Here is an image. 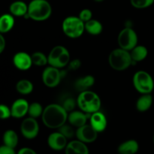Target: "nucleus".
<instances>
[{
    "label": "nucleus",
    "mask_w": 154,
    "mask_h": 154,
    "mask_svg": "<svg viewBox=\"0 0 154 154\" xmlns=\"http://www.w3.org/2000/svg\"><path fill=\"white\" fill-rule=\"evenodd\" d=\"M13 63L15 67L21 71L29 69L33 65L32 57L26 52H17L13 57Z\"/></svg>",
    "instance_id": "13"
},
{
    "label": "nucleus",
    "mask_w": 154,
    "mask_h": 154,
    "mask_svg": "<svg viewBox=\"0 0 154 154\" xmlns=\"http://www.w3.org/2000/svg\"><path fill=\"white\" fill-rule=\"evenodd\" d=\"M153 96L150 93L142 94L138 99L136 102V109L140 112H145L151 108L153 105Z\"/></svg>",
    "instance_id": "21"
},
{
    "label": "nucleus",
    "mask_w": 154,
    "mask_h": 154,
    "mask_svg": "<svg viewBox=\"0 0 154 154\" xmlns=\"http://www.w3.org/2000/svg\"><path fill=\"white\" fill-rule=\"evenodd\" d=\"M29 104L26 99H18L13 102L11 107V117L14 118H22L28 114Z\"/></svg>",
    "instance_id": "14"
},
{
    "label": "nucleus",
    "mask_w": 154,
    "mask_h": 154,
    "mask_svg": "<svg viewBox=\"0 0 154 154\" xmlns=\"http://www.w3.org/2000/svg\"><path fill=\"white\" fill-rule=\"evenodd\" d=\"M52 14V7L48 0H32L28 5L26 17L35 21L48 20Z\"/></svg>",
    "instance_id": "3"
},
{
    "label": "nucleus",
    "mask_w": 154,
    "mask_h": 154,
    "mask_svg": "<svg viewBox=\"0 0 154 154\" xmlns=\"http://www.w3.org/2000/svg\"><path fill=\"white\" fill-rule=\"evenodd\" d=\"M138 35L131 27H125L120 32L117 37V43L120 48L126 51H132L138 45Z\"/></svg>",
    "instance_id": "8"
},
{
    "label": "nucleus",
    "mask_w": 154,
    "mask_h": 154,
    "mask_svg": "<svg viewBox=\"0 0 154 154\" xmlns=\"http://www.w3.org/2000/svg\"><path fill=\"white\" fill-rule=\"evenodd\" d=\"M33 65L36 66H45L48 64V57L44 53L37 52L33 53L31 55Z\"/></svg>",
    "instance_id": "27"
},
{
    "label": "nucleus",
    "mask_w": 154,
    "mask_h": 154,
    "mask_svg": "<svg viewBox=\"0 0 154 154\" xmlns=\"http://www.w3.org/2000/svg\"><path fill=\"white\" fill-rule=\"evenodd\" d=\"M17 154H37V153L33 149L29 147H23Z\"/></svg>",
    "instance_id": "36"
},
{
    "label": "nucleus",
    "mask_w": 154,
    "mask_h": 154,
    "mask_svg": "<svg viewBox=\"0 0 154 154\" xmlns=\"http://www.w3.org/2000/svg\"><path fill=\"white\" fill-rule=\"evenodd\" d=\"M11 117V110L5 105H0V117L2 120H6Z\"/></svg>",
    "instance_id": "33"
},
{
    "label": "nucleus",
    "mask_w": 154,
    "mask_h": 154,
    "mask_svg": "<svg viewBox=\"0 0 154 154\" xmlns=\"http://www.w3.org/2000/svg\"><path fill=\"white\" fill-rule=\"evenodd\" d=\"M76 105H78V103H77V101H75V99H72V98H66L62 105L69 113L71 111H74Z\"/></svg>",
    "instance_id": "31"
},
{
    "label": "nucleus",
    "mask_w": 154,
    "mask_h": 154,
    "mask_svg": "<svg viewBox=\"0 0 154 154\" xmlns=\"http://www.w3.org/2000/svg\"><path fill=\"white\" fill-rule=\"evenodd\" d=\"M34 89L32 83L26 79H22L16 84V90L22 95H28L32 92Z\"/></svg>",
    "instance_id": "26"
},
{
    "label": "nucleus",
    "mask_w": 154,
    "mask_h": 154,
    "mask_svg": "<svg viewBox=\"0 0 154 154\" xmlns=\"http://www.w3.org/2000/svg\"><path fill=\"white\" fill-rule=\"evenodd\" d=\"M0 154H16V153H15L14 148L8 147V146L3 144L0 147Z\"/></svg>",
    "instance_id": "35"
},
{
    "label": "nucleus",
    "mask_w": 154,
    "mask_h": 154,
    "mask_svg": "<svg viewBox=\"0 0 154 154\" xmlns=\"http://www.w3.org/2000/svg\"><path fill=\"white\" fill-rule=\"evenodd\" d=\"M95 84V78L93 75H85L84 77L78 78L75 83V88L77 91L84 92L90 90Z\"/></svg>",
    "instance_id": "18"
},
{
    "label": "nucleus",
    "mask_w": 154,
    "mask_h": 154,
    "mask_svg": "<svg viewBox=\"0 0 154 154\" xmlns=\"http://www.w3.org/2000/svg\"><path fill=\"white\" fill-rule=\"evenodd\" d=\"M67 140L68 138L58 131V132H53L48 136V144L52 150L59 151L66 149L68 144Z\"/></svg>",
    "instance_id": "12"
},
{
    "label": "nucleus",
    "mask_w": 154,
    "mask_h": 154,
    "mask_svg": "<svg viewBox=\"0 0 154 154\" xmlns=\"http://www.w3.org/2000/svg\"><path fill=\"white\" fill-rule=\"evenodd\" d=\"M18 141H19V138H18V135L15 131L12 130V129H8L5 132L4 135H3L4 145L15 148L17 145Z\"/></svg>",
    "instance_id": "25"
},
{
    "label": "nucleus",
    "mask_w": 154,
    "mask_h": 154,
    "mask_svg": "<svg viewBox=\"0 0 154 154\" xmlns=\"http://www.w3.org/2000/svg\"><path fill=\"white\" fill-rule=\"evenodd\" d=\"M130 54L132 63H139L147 58V55H148V50L144 45H138L132 51H130Z\"/></svg>",
    "instance_id": "22"
},
{
    "label": "nucleus",
    "mask_w": 154,
    "mask_h": 154,
    "mask_svg": "<svg viewBox=\"0 0 154 154\" xmlns=\"http://www.w3.org/2000/svg\"><path fill=\"white\" fill-rule=\"evenodd\" d=\"M95 2H102L105 1V0H94Z\"/></svg>",
    "instance_id": "38"
},
{
    "label": "nucleus",
    "mask_w": 154,
    "mask_h": 154,
    "mask_svg": "<svg viewBox=\"0 0 154 154\" xmlns=\"http://www.w3.org/2000/svg\"><path fill=\"white\" fill-rule=\"evenodd\" d=\"M45 108L43 106L38 102H32L29 105V107L28 114L29 117H33V118H38V117L42 116L43 111Z\"/></svg>",
    "instance_id": "28"
},
{
    "label": "nucleus",
    "mask_w": 154,
    "mask_h": 154,
    "mask_svg": "<svg viewBox=\"0 0 154 154\" xmlns=\"http://www.w3.org/2000/svg\"><path fill=\"white\" fill-rule=\"evenodd\" d=\"M69 112L62 105L50 104L44 109L42 118L44 125L50 129H57L66 123Z\"/></svg>",
    "instance_id": "1"
},
{
    "label": "nucleus",
    "mask_w": 154,
    "mask_h": 154,
    "mask_svg": "<svg viewBox=\"0 0 154 154\" xmlns=\"http://www.w3.org/2000/svg\"><path fill=\"white\" fill-rule=\"evenodd\" d=\"M20 132L26 139H34L39 132V125L35 118L29 117L24 119L20 125Z\"/></svg>",
    "instance_id": "9"
},
{
    "label": "nucleus",
    "mask_w": 154,
    "mask_h": 154,
    "mask_svg": "<svg viewBox=\"0 0 154 154\" xmlns=\"http://www.w3.org/2000/svg\"><path fill=\"white\" fill-rule=\"evenodd\" d=\"M78 17L85 23L86 22L93 19V13H92V11L89 8L83 9L79 13Z\"/></svg>",
    "instance_id": "32"
},
{
    "label": "nucleus",
    "mask_w": 154,
    "mask_h": 154,
    "mask_svg": "<svg viewBox=\"0 0 154 154\" xmlns=\"http://www.w3.org/2000/svg\"><path fill=\"white\" fill-rule=\"evenodd\" d=\"M139 150L138 141L134 139L127 140L121 143L117 148L119 154H135Z\"/></svg>",
    "instance_id": "19"
},
{
    "label": "nucleus",
    "mask_w": 154,
    "mask_h": 154,
    "mask_svg": "<svg viewBox=\"0 0 154 154\" xmlns=\"http://www.w3.org/2000/svg\"><path fill=\"white\" fill-rule=\"evenodd\" d=\"M99 132L93 127L90 124H85L81 127L78 128L76 130L77 139L88 144L93 143L97 139Z\"/></svg>",
    "instance_id": "11"
},
{
    "label": "nucleus",
    "mask_w": 154,
    "mask_h": 154,
    "mask_svg": "<svg viewBox=\"0 0 154 154\" xmlns=\"http://www.w3.org/2000/svg\"><path fill=\"white\" fill-rule=\"evenodd\" d=\"M81 66V60H78V59H75L73 60L72 61H70L69 63V68L71 70L75 71L77 69H79Z\"/></svg>",
    "instance_id": "34"
},
{
    "label": "nucleus",
    "mask_w": 154,
    "mask_h": 154,
    "mask_svg": "<svg viewBox=\"0 0 154 154\" xmlns=\"http://www.w3.org/2000/svg\"><path fill=\"white\" fill-rule=\"evenodd\" d=\"M110 66L116 71H124L132 64L130 51L121 48L113 50L108 57Z\"/></svg>",
    "instance_id": "4"
},
{
    "label": "nucleus",
    "mask_w": 154,
    "mask_h": 154,
    "mask_svg": "<svg viewBox=\"0 0 154 154\" xmlns=\"http://www.w3.org/2000/svg\"><path fill=\"white\" fill-rule=\"evenodd\" d=\"M153 144H154V135H153Z\"/></svg>",
    "instance_id": "39"
},
{
    "label": "nucleus",
    "mask_w": 154,
    "mask_h": 154,
    "mask_svg": "<svg viewBox=\"0 0 154 154\" xmlns=\"http://www.w3.org/2000/svg\"><path fill=\"white\" fill-rule=\"evenodd\" d=\"M9 11L13 16L24 17L28 13V5L23 1H14L9 6Z\"/></svg>",
    "instance_id": "20"
},
{
    "label": "nucleus",
    "mask_w": 154,
    "mask_h": 154,
    "mask_svg": "<svg viewBox=\"0 0 154 154\" xmlns=\"http://www.w3.org/2000/svg\"><path fill=\"white\" fill-rule=\"evenodd\" d=\"M87 113L81 111H72L69 112L68 116V121L70 125L75 126V127L79 128L84 125L87 124Z\"/></svg>",
    "instance_id": "17"
},
{
    "label": "nucleus",
    "mask_w": 154,
    "mask_h": 154,
    "mask_svg": "<svg viewBox=\"0 0 154 154\" xmlns=\"http://www.w3.org/2000/svg\"><path fill=\"white\" fill-rule=\"evenodd\" d=\"M72 126H70V125H68L66 123H65L61 127L59 128L58 131L60 133L63 134L66 138H67L68 139L69 138H72L76 135V131L73 129Z\"/></svg>",
    "instance_id": "29"
},
{
    "label": "nucleus",
    "mask_w": 154,
    "mask_h": 154,
    "mask_svg": "<svg viewBox=\"0 0 154 154\" xmlns=\"http://www.w3.org/2000/svg\"><path fill=\"white\" fill-rule=\"evenodd\" d=\"M6 46V42H5V39L4 36L3 35H0V54L4 51L5 48Z\"/></svg>",
    "instance_id": "37"
},
{
    "label": "nucleus",
    "mask_w": 154,
    "mask_h": 154,
    "mask_svg": "<svg viewBox=\"0 0 154 154\" xmlns=\"http://www.w3.org/2000/svg\"><path fill=\"white\" fill-rule=\"evenodd\" d=\"M134 87L141 94L151 93L154 89V81L151 75L146 71L135 72L132 78Z\"/></svg>",
    "instance_id": "7"
},
{
    "label": "nucleus",
    "mask_w": 154,
    "mask_h": 154,
    "mask_svg": "<svg viewBox=\"0 0 154 154\" xmlns=\"http://www.w3.org/2000/svg\"><path fill=\"white\" fill-rule=\"evenodd\" d=\"M48 57L49 66L57 69L66 67L70 62V54L69 51L62 45H57L53 48Z\"/></svg>",
    "instance_id": "6"
},
{
    "label": "nucleus",
    "mask_w": 154,
    "mask_h": 154,
    "mask_svg": "<svg viewBox=\"0 0 154 154\" xmlns=\"http://www.w3.org/2000/svg\"><path fill=\"white\" fill-rule=\"evenodd\" d=\"M85 30L92 35H99L103 30V26L97 20L92 19L85 23Z\"/></svg>",
    "instance_id": "24"
},
{
    "label": "nucleus",
    "mask_w": 154,
    "mask_h": 154,
    "mask_svg": "<svg viewBox=\"0 0 154 154\" xmlns=\"http://www.w3.org/2000/svg\"><path fill=\"white\" fill-rule=\"evenodd\" d=\"M62 28L66 36L71 38H78L85 31V23L78 17L69 16L64 19Z\"/></svg>",
    "instance_id": "5"
},
{
    "label": "nucleus",
    "mask_w": 154,
    "mask_h": 154,
    "mask_svg": "<svg viewBox=\"0 0 154 154\" xmlns=\"http://www.w3.org/2000/svg\"><path fill=\"white\" fill-rule=\"evenodd\" d=\"M132 6L138 9H144L150 7L154 3V0H130Z\"/></svg>",
    "instance_id": "30"
},
{
    "label": "nucleus",
    "mask_w": 154,
    "mask_h": 154,
    "mask_svg": "<svg viewBox=\"0 0 154 154\" xmlns=\"http://www.w3.org/2000/svg\"><path fill=\"white\" fill-rule=\"evenodd\" d=\"M42 77L45 85L53 88L60 84L62 79V74L60 69L49 66L43 71Z\"/></svg>",
    "instance_id": "10"
},
{
    "label": "nucleus",
    "mask_w": 154,
    "mask_h": 154,
    "mask_svg": "<svg viewBox=\"0 0 154 154\" xmlns=\"http://www.w3.org/2000/svg\"><path fill=\"white\" fill-rule=\"evenodd\" d=\"M77 103L81 111L89 114L99 111L102 106V102L99 95L91 90L80 93L77 99Z\"/></svg>",
    "instance_id": "2"
},
{
    "label": "nucleus",
    "mask_w": 154,
    "mask_h": 154,
    "mask_svg": "<svg viewBox=\"0 0 154 154\" xmlns=\"http://www.w3.org/2000/svg\"><path fill=\"white\" fill-rule=\"evenodd\" d=\"M66 154H89V149L86 143L80 140H73L68 143L66 149Z\"/></svg>",
    "instance_id": "16"
},
{
    "label": "nucleus",
    "mask_w": 154,
    "mask_h": 154,
    "mask_svg": "<svg viewBox=\"0 0 154 154\" xmlns=\"http://www.w3.org/2000/svg\"><path fill=\"white\" fill-rule=\"evenodd\" d=\"M14 17L11 14H4L0 17V32L7 33L13 29L14 26Z\"/></svg>",
    "instance_id": "23"
},
{
    "label": "nucleus",
    "mask_w": 154,
    "mask_h": 154,
    "mask_svg": "<svg viewBox=\"0 0 154 154\" xmlns=\"http://www.w3.org/2000/svg\"><path fill=\"white\" fill-rule=\"evenodd\" d=\"M90 124L98 132H102L105 130L108 125V120L105 114L101 111H96L90 115Z\"/></svg>",
    "instance_id": "15"
}]
</instances>
